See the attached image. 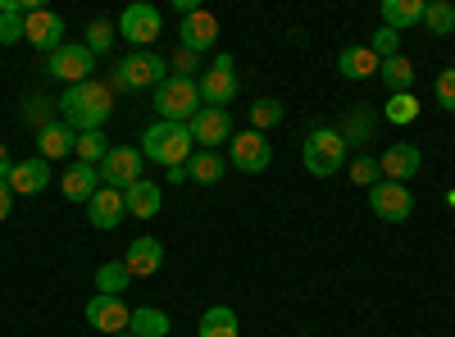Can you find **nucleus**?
<instances>
[{
    "mask_svg": "<svg viewBox=\"0 0 455 337\" xmlns=\"http://www.w3.org/2000/svg\"><path fill=\"white\" fill-rule=\"evenodd\" d=\"M223 173H228V160L219 151H192V160H187V178L201 182V187L223 182Z\"/></svg>",
    "mask_w": 455,
    "mask_h": 337,
    "instance_id": "obj_25",
    "label": "nucleus"
},
{
    "mask_svg": "<svg viewBox=\"0 0 455 337\" xmlns=\"http://www.w3.org/2000/svg\"><path fill=\"white\" fill-rule=\"evenodd\" d=\"M169 182H192V178H187V164H178V169H169Z\"/></svg>",
    "mask_w": 455,
    "mask_h": 337,
    "instance_id": "obj_43",
    "label": "nucleus"
},
{
    "mask_svg": "<svg viewBox=\"0 0 455 337\" xmlns=\"http://www.w3.org/2000/svg\"><path fill=\"white\" fill-rule=\"evenodd\" d=\"M128 333H132V337H169V333H173V319H169L164 310H156V306H137Z\"/></svg>",
    "mask_w": 455,
    "mask_h": 337,
    "instance_id": "obj_26",
    "label": "nucleus"
},
{
    "mask_svg": "<svg viewBox=\"0 0 455 337\" xmlns=\"http://www.w3.org/2000/svg\"><path fill=\"white\" fill-rule=\"evenodd\" d=\"M178 78H187V73H196V64H201V55H192V51H178Z\"/></svg>",
    "mask_w": 455,
    "mask_h": 337,
    "instance_id": "obj_40",
    "label": "nucleus"
},
{
    "mask_svg": "<svg viewBox=\"0 0 455 337\" xmlns=\"http://www.w3.org/2000/svg\"><path fill=\"white\" fill-rule=\"evenodd\" d=\"M274 124H283V100L259 96V100L251 105V128H255V132H264V128H274Z\"/></svg>",
    "mask_w": 455,
    "mask_h": 337,
    "instance_id": "obj_32",
    "label": "nucleus"
},
{
    "mask_svg": "<svg viewBox=\"0 0 455 337\" xmlns=\"http://www.w3.org/2000/svg\"><path fill=\"white\" fill-rule=\"evenodd\" d=\"M141 164H146L141 146H109V156L100 160V182L128 192L132 182H141Z\"/></svg>",
    "mask_w": 455,
    "mask_h": 337,
    "instance_id": "obj_10",
    "label": "nucleus"
},
{
    "mask_svg": "<svg viewBox=\"0 0 455 337\" xmlns=\"http://www.w3.org/2000/svg\"><path fill=\"white\" fill-rule=\"evenodd\" d=\"M73 137H78V132H73L64 119H55V124H46V128H36V156H42L46 164L73 156Z\"/></svg>",
    "mask_w": 455,
    "mask_h": 337,
    "instance_id": "obj_20",
    "label": "nucleus"
},
{
    "mask_svg": "<svg viewBox=\"0 0 455 337\" xmlns=\"http://www.w3.org/2000/svg\"><path fill=\"white\" fill-rule=\"evenodd\" d=\"M196 87H201V105H210V109H228L237 100V64H233V55H219L201 78H196Z\"/></svg>",
    "mask_w": 455,
    "mask_h": 337,
    "instance_id": "obj_6",
    "label": "nucleus"
},
{
    "mask_svg": "<svg viewBox=\"0 0 455 337\" xmlns=\"http://www.w3.org/2000/svg\"><path fill=\"white\" fill-rule=\"evenodd\" d=\"M347 173H351V182H360V187L383 182V169H378L373 156H351V160H347Z\"/></svg>",
    "mask_w": 455,
    "mask_h": 337,
    "instance_id": "obj_35",
    "label": "nucleus"
},
{
    "mask_svg": "<svg viewBox=\"0 0 455 337\" xmlns=\"http://www.w3.org/2000/svg\"><path fill=\"white\" fill-rule=\"evenodd\" d=\"M378 78H383V83L392 87V96H401V92H410V87H414V64H410L405 55H392V60H383Z\"/></svg>",
    "mask_w": 455,
    "mask_h": 337,
    "instance_id": "obj_29",
    "label": "nucleus"
},
{
    "mask_svg": "<svg viewBox=\"0 0 455 337\" xmlns=\"http://www.w3.org/2000/svg\"><path fill=\"white\" fill-rule=\"evenodd\" d=\"M100 169H92V164H73L64 178H60V192H64V201H73V205H87L96 192H100Z\"/></svg>",
    "mask_w": 455,
    "mask_h": 337,
    "instance_id": "obj_18",
    "label": "nucleus"
},
{
    "mask_svg": "<svg viewBox=\"0 0 455 337\" xmlns=\"http://www.w3.org/2000/svg\"><path fill=\"white\" fill-rule=\"evenodd\" d=\"M164 78H169V64L156 51H132L114 68V92H146V87H160Z\"/></svg>",
    "mask_w": 455,
    "mask_h": 337,
    "instance_id": "obj_5",
    "label": "nucleus"
},
{
    "mask_svg": "<svg viewBox=\"0 0 455 337\" xmlns=\"http://www.w3.org/2000/svg\"><path fill=\"white\" fill-rule=\"evenodd\" d=\"M192 128V141L201 146V151H219V146H228L233 141V115L228 109H196V119L187 124Z\"/></svg>",
    "mask_w": 455,
    "mask_h": 337,
    "instance_id": "obj_13",
    "label": "nucleus"
},
{
    "mask_svg": "<svg viewBox=\"0 0 455 337\" xmlns=\"http://www.w3.org/2000/svg\"><path fill=\"white\" fill-rule=\"evenodd\" d=\"M73 156H78V164L100 169V160L109 156V141H105V132H78V137H73Z\"/></svg>",
    "mask_w": 455,
    "mask_h": 337,
    "instance_id": "obj_30",
    "label": "nucleus"
},
{
    "mask_svg": "<svg viewBox=\"0 0 455 337\" xmlns=\"http://www.w3.org/2000/svg\"><path fill=\"white\" fill-rule=\"evenodd\" d=\"M124 205H128V214H132V219H156V214L164 210V192H160V182H150V178L132 182L128 192H124Z\"/></svg>",
    "mask_w": 455,
    "mask_h": 337,
    "instance_id": "obj_23",
    "label": "nucleus"
},
{
    "mask_svg": "<svg viewBox=\"0 0 455 337\" xmlns=\"http://www.w3.org/2000/svg\"><path fill=\"white\" fill-rule=\"evenodd\" d=\"M433 96H437V105L446 109V115H455V68H442V73H437Z\"/></svg>",
    "mask_w": 455,
    "mask_h": 337,
    "instance_id": "obj_38",
    "label": "nucleus"
},
{
    "mask_svg": "<svg viewBox=\"0 0 455 337\" xmlns=\"http://www.w3.org/2000/svg\"><path fill=\"white\" fill-rule=\"evenodd\" d=\"M124 265H128V274H132V278H150V274H160V265H164V246H160L156 237H137V242L128 246V255H124Z\"/></svg>",
    "mask_w": 455,
    "mask_h": 337,
    "instance_id": "obj_22",
    "label": "nucleus"
},
{
    "mask_svg": "<svg viewBox=\"0 0 455 337\" xmlns=\"http://www.w3.org/2000/svg\"><path fill=\"white\" fill-rule=\"evenodd\" d=\"M424 10H428V0H383V28L405 32L414 23H424Z\"/></svg>",
    "mask_w": 455,
    "mask_h": 337,
    "instance_id": "obj_24",
    "label": "nucleus"
},
{
    "mask_svg": "<svg viewBox=\"0 0 455 337\" xmlns=\"http://www.w3.org/2000/svg\"><path fill=\"white\" fill-rule=\"evenodd\" d=\"M46 68H51V78H60V83H68V87H78V83H92L96 55L87 51V42H64V46L46 60Z\"/></svg>",
    "mask_w": 455,
    "mask_h": 337,
    "instance_id": "obj_7",
    "label": "nucleus"
},
{
    "mask_svg": "<svg viewBox=\"0 0 455 337\" xmlns=\"http://www.w3.org/2000/svg\"><path fill=\"white\" fill-rule=\"evenodd\" d=\"M14 173V160H10V146H0V182H10Z\"/></svg>",
    "mask_w": 455,
    "mask_h": 337,
    "instance_id": "obj_42",
    "label": "nucleus"
},
{
    "mask_svg": "<svg viewBox=\"0 0 455 337\" xmlns=\"http://www.w3.org/2000/svg\"><path fill=\"white\" fill-rule=\"evenodd\" d=\"M387 119L392 124H414L419 119V100H414V92H401V96H387Z\"/></svg>",
    "mask_w": 455,
    "mask_h": 337,
    "instance_id": "obj_34",
    "label": "nucleus"
},
{
    "mask_svg": "<svg viewBox=\"0 0 455 337\" xmlns=\"http://www.w3.org/2000/svg\"><path fill=\"white\" fill-rule=\"evenodd\" d=\"M378 169H383L387 182H410L414 173L424 169V151L410 146V141H396V146H387V151L378 156Z\"/></svg>",
    "mask_w": 455,
    "mask_h": 337,
    "instance_id": "obj_16",
    "label": "nucleus"
},
{
    "mask_svg": "<svg viewBox=\"0 0 455 337\" xmlns=\"http://www.w3.org/2000/svg\"><path fill=\"white\" fill-rule=\"evenodd\" d=\"M51 109H55L51 100H28V124H36V128L55 124V119H51Z\"/></svg>",
    "mask_w": 455,
    "mask_h": 337,
    "instance_id": "obj_39",
    "label": "nucleus"
},
{
    "mask_svg": "<svg viewBox=\"0 0 455 337\" xmlns=\"http://www.w3.org/2000/svg\"><path fill=\"white\" fill-rule=\"evenodd\" d=\"M23 42H32L42 55H55L64 46V19L55 10H28L23 14Z\"/></svg>",
    "mask_w": 455,
    "mask_h": 337,
    "instance_id": "obj_12",
    "label": "nucleus"
},
{
    "mask_svg": "<svg viewBox=\"0 0 455 337\" xmlns=\"http://www.w3.org/2000/svg\"><path fill=\"white\" fill-rule=\"evenodd\" d=\"M228 160L242 173H264L274 164V146L264 141V132L246 128V132H233V141H228Z\"/></svg>",
    "mask_w": 455,
    "mask_h": 337,
    "instance_id": "obj_9",
    "label": "nucleus"
},
{
    "mask_svg": "<svg viewBox=\"0 0 455 337\" xmlns=\"http://www.w3.org/2000/svg\"><path fill=\"white\" fill-rule=\"evenodd\" d=\"M119 32H124V42H132L137 51H150L160 42V32H164V19H160V10L156 5H128L124 14H119Z\"/></svg>",
    "mask_w": 455,
    "mask_h": 337,
    "instance_id": "obj_8",
    "label": "nucleus"
},
{
    "mask_svg": "<svg viewBox=\"0 0 455 337\" xmlns=\"http://www.w3.org/2000/svg\"><path fill=\"white\" fill-rule=\"evenodd\" d=\"M300 160H306V169L315 173V178H332L337 169H347V160H351V146H347V137H341L337 128H310V137L300 141Z\"/></svg>",
    "mask_w": 455,
    "mask_h": 337,
    "instance_id": "obj_3",
    "label": "nucleus"
},
{
    "mask_svg": "<svg viewBox=\"0 0 455 337\" xmlns=\"http://www.w3.org/2000/svg\"><path fill=\"white\" fill-rule=\"evenodd\" d=\"M10 210H14V187H10V182H0V223L10 219Z\"/></svg>",
    "mask_w": 455,
    "mask_h": 337,
    "instance_id": "obj_41",
    "label": "nucleus"
},
{
    "mask_svg": "<svg viewBox=\"0 0 455 337\" xmlns=\"http://www.w3.org/2000/svg\"><path fill=\"white\" fill-rule=\"evenodd\" d=\"M378 68H383V60H378L369 46H341L337 55V73L351 83H364V78H378Z\"/></svg>",
    "mask_w": 455,
    "mask_h": 337,
    "instance_id": "obj_21",
    "label": "nucleus"
},
{
    "mask_svg": "<svg viewBox=\"0 0 455 337\" xmlns=\"http://www.w3.org/2000/svg\"><path fill=\"white\" fill-rule=\"evenodd\" d=\"M87 324L92 328H100L105 337H119V333H128V324H132V310L124 306V296H92L87 301Z\"/></svg>",
    "mask_w": 455,
    "mask_h": 337,
    "instance_id": "obj_14",
    "label": "nucleus"
},
{
    "mask_svg": "<svg viewBox=\"0 0 455 337\" xmlns=\"http://www.w3.org/2000/svg\"><path fill=\"white\" fill-rule=\"evenodd\" d=\"M114 46V23L109 19H92V28H87V51L92 55H105Z\"/></svg>",
    "mask_w": 455,
    "mask_h": 337,
    "instance_id": "obj_36",
    "label": "nucleus"
},
{
    "mask_svg": "<svg viewBox=\"0 0 455 337\" xmlns=\"http://www.w3.org/2000/svg\"><path fill=\"white\" fill-rule=\"evenodd\" d=\"M369 115H373V105H355V109H351V119H347V128H337L341 137H347V146L369 141Z\"/></svg>",
    "mask_w": 455,
    "mask_h": 337,
    "instance_id": "obj_33",
    "label": "nucleus"
},
{
    "mask_svg": "<svg viewBox=\"0 0 455 337\" xmlns=\"http://www.w3.org/2000/svg\"><path fill=\"white\" fill-rule=\"evenodd\" d=\"M60 115H64V124H68L73 132H100L105 119L114 115V87H105V83H96V78L68 87V92L60 96Z\"/></svg>",
    "mask_w": 455,
    "mask_h": 337,
    "instance_id": "obj_1",
    "label": "nucleus"
},
{
    "mask_svg": "<svg viewBox=\"0 0 455 337\" xmlns=\"http://www.w3.org/2000/svg\"><path fill=\"white\" fill-rule=\"evenodd\" d=\"M296 337H300V333H296Z\"/></svg>",
    "mask_w": 455,
    "mask_h": 337,
    "instance_id": "obj_45",
    "label": "nucleus"
},
{
    "mask_svg": "<svg viewBox=\"0 0 455 337\" xmlns=\"http://www.w3.org/2000/svg\"><path fill=\"white\" fill-rule=\"evenodd\" d=\"M178 42L182 51H192V55H205L214 42H219V19L210 10H192V14H182V28H178Z\"/></svg>",
    "mask_w": 455,
    "mask_h": 337,
    "instance_id": "obj_15",
    "label": "nucleus"
},
{
    "mask_svg": "<svg viewBox=\"0 0 455 337\" xmlns=\"http://www.w3.org/2000/svg\"><path fill=\"white\" fill-rule=\"evenodd\" d=\"M128 283H132V274H128L124 260H109V265L96 269V292H100V296H124Z\"/></svg>",
    "mask_w": 455,
    "mask_h": 337,
    "instance_id": "obj_28",
    "label": "nucleus"
},
{
    "mask_svg": "<svg viewBox=\"0 0 455 337\" xmlns=\"http://www.w3.org/2000/svg\"><path fill=\"white\" fill-rule=\"evenodd\" d=\"M369 205H373V214L383 219V223H405V219L414 214L410 187H405V182H387V178L369 187Z\"/></svg>",
    "mask_w": 455,
    "mask_h": 337,
    "instance_id": "obj_11",
    "label": "nucleus"
},
{
    "mask_svg": "<svg viewBox=\"0 0 455 337\" xmlns=\"http://www.w3.org/2000/svg\"><path fill=\"white\" fill-rule=\"evenodd\" d=\"M196 337H242V324H237V310L233 306H210L201 315V333Z\"/></svg>",
    "mask_w": 455,
    "mask_h": 337,
    "instance_id": "obj_27",
    "label": "nucleus"
},
{
    "mask_svg": "<svg viewBox=\"0 0 455 337\" xmlns=\"http://www.w3.org/2000/svg\"><path fill=\"white\" fill-rule=\"evenodd\" d=\"M141 156L156 160V164H164V169L187 164V160H192V128H187V124H164V119H156V124L141 132Z\"/></svg>",
    "mask_w": 455,
    "mask_h": 337,
    "instance_id": "obj_2",
    "label": "nucleus"
},
{
    "mask_svg": "<svg viewBox=\"0 0 455 337\" xmlns=\"http://www.w3.org/2000/svg\"><path fill=\"white\" fill-rule=\"evenodd\" d=\"M87 219H92V229H100V233L119 229V223L128 219V205H124L119 187H100V192L87 201Z\"/></svg>",
    "mask_w": 455,
    "mask_h": 337,
    "instance_id": "obj_17",
    "label": "nucleus"
},
{
    "mask_svg": "<svg viewBox=\"0 0 455 337\" xmlns=\"http://www.w3.org/2000/svg\"><path fill=\"white\" fill-rule=\"evenodd\" d=\"M156 109H160L164 124H192L196 109H205V105H201V87H196L192 78H178V73H169V78L156 87Z\"/></svg>",
    "mask_w": 455,
    "mask_h": 337,
    "instance_id": "obj_4",
    "label": "nucleus"
},
{
    "mask_svg": "<svg viewBox=\"0 0 455 337\" xmlns=\"http://www.w3.org/2000/svg\"><path fill=\"white\" fill-rule=\"evenodd\" d=\"M369 51H373L378 60H392V55H401V32H392V28H378V32H373V42H369Z\"/></svg>",
    "mask_w": 455,
    "mask_h": 337,
    "instance_id": "obj_37",
    "label": "nucleus"
},
{
    "mask_svg": "<svg viewBox=\"0 0 455 337\" xmlns=\"http://www.w3.org/2000/svg\"><path fill=\"white\" fill-rule=\"evenodd\" d=\"M119 337H132V333H119Z\"/></svg>",
    "mask_w": 455,
    "mask_h": 337,
    "instance_id": "obj_44",
    "label": "nucleus"
},
{
    "mask_svg": "<svg viewBox=\"0 0 455 337\" xmlns=\"http://www.w3.org/2000/svg\"><path fill=\"white\" fill-rule=\"evenodd\" d=\"M424 28H428L433 36H451V32H455V5H451V0H428Z\"/></svg>",
    "mask_w": 455,
    "mask_h": 337,
    "instance_id": "obj_31",
    "label": "nucleus"
},
{
    "mask_svg": "<svg viewBox=\"0 0 455 337\" xmlns=\"http://www.w3.org/2000/svg\"><path fill=\"white\" fill-rule=\"evenodd\" d=\"M46 182H51V164H46L42 156L19 160V164H14V173H10L14 197H42V192H46Z\"/></svg>",
    "mask_w": 455,
    "mask_h": 337,
    "instance_id": "obj_19",
    "label": "nucleus"
}]
</instances>
